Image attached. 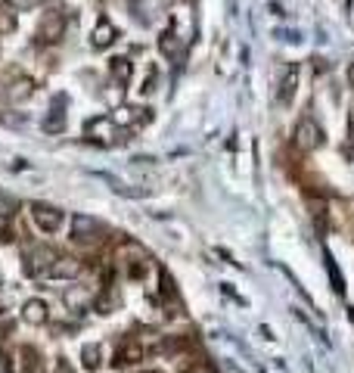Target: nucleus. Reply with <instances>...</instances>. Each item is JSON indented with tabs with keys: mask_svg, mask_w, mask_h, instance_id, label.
<instances>
[{
	"mask_svg": "<svg viewBox=\"0 0 354 373\" xmlns=\"http://www.w3.org/2000/svg\"><path fill=\"white\" fill-rule=\"evenodd\" d=\"M103 348L97 346V342H87L84 348H81V361H84V367L87 370H100V364H103Z\"/></svg>",
	"mask_w": 354,
	"mask_h": 373,
	"instance_id": "obj_18",
	"label": "nucleus"
},
{
	"mask_svg": "<svg viewBox=\"0 0 354 373\" xmlns=\"http://www.w3.org/2000/svg\"><path fill=\"white\" fill-rule=\"evenodd\" d=\"M34 97V81L31 78H16L13 84L7 88V100L10 103H25Z\"/></svg>",
	"mask_w": 354,
	"mask_h": 373,
	"instance_id": "obj_13",
	"label": "nucleus"
},
{
	"mask_svg": "<svg viewBox=\"0 0 354 373\" xmlns=\"http://www.w3.org/2000/svg\"><path fill=\"white\" fill-rule=\"evenodd\" d=\"M348 84H351V88H354V62H351V66H348Z\"/></svg>",
	"mask_w": 354,
	"mask_h": 373,
	"instance_id": "obj_30",
	"label": "nucleus"
},
{
	"mask_svg": "<svg viewBox=\"0 0 354 373\" xmlns=\"http://www.w3.org/2000/svg\"><path fill=\"white\" fill-rule=\"evenodd\" d=\"M143 373H159V370H143Z\"/></svg>",
	"mask_w": 354,
	"mask_h": 373,
	"instance_id": "obj_31",
	"label": "nucleus"
},
{
	"mask_svg": "<svg viewBox=\"0 0 354 373\" xmlns=\"http://www.w3.org/2000/svg\"><path fill=\"white\" fill-rule=\"evenodd\" d=\"M295 88H299V68H289L286 75H283V81H280V94H277V100L283 103V106H289L295 97Z\"/></svg>",
	"mask_w": 354,
	"mask_h": 373,
	"instance_id": "obj_16",
	"label": "nucleus"
},
{
	"mask_svg": "<svg viewBox=\"0 0 354 373\" xmlns=\"http://www.w3.org/2000/svg\"><path fill=\"white\" fill-rule=\"evenodd\" d=\"M34 3L38 0H7V7L16 10V13H28V10H34Z\"/></svg>",
	"mask_w": 354,
	"mask_h": 373,
	"instance_id": "obj_24",
	"label": "nucleus"
},
{
	"mask_svg": "<svg viewBox=\"0 0 354 373\" xmlns=\"http://www.w3.org/2000/svg\"><path fill=\"white\" fill-rule=\"evenodd\" d=\"M22 320L31 326H44L50 320V311H47V302H40V298H28L25 305H22Z\"/></svg>",
	"mask_w": 354,
	"mask_h": 373,
	"instance_id": "obj_8",
	"label": "nucleus"
},
{
	"mask_svg": "<svg viewBox=\"0 0 354 373\" xmlns=\"http://www.w3.org/2000/svg\"><path fill=\"white\" fill-rule=\"evenodd\" d=\"M143 346L140 342H134V339H127V342H121V348L115 352V367H125V364H137V361H143Z\"/></svg>",
	"mask_w": 354,
	"mask_h": 373,
	"instance_id": "obj_11",
	"label": "nucleus"
},
{
	"mask_svg": "<svg viewBox=\"0 0 354 373\" xmlns=\"http://www.w3.org/2000/svg\"><path fill=\"white\" fill-rule=\"evenodd\" d=\"M159 50H162V56L177 62L184 56V38H177V34L168 28V31H162V38H159Z\"/></svg>",
	"mask_w": 354,
	"mask_h": 373,
	"instance_id": "obj_9",
	"label": "nucleus"
},
{
	"mask_svg": "<svg viewBox=\"0 0 354 373\" xmlns=\"http://www.w3.org/2000/svg\"><path fill=\"white\" fill-rule=\"evenodd\" d=\"M159 283H162V298H165V302H171L174 308L181 305V302H177V290H174L171 274H168V271H159Z\"/></svg>",
	"mask_w": 354,
	"mask_h": 373,
	"instance_id": "obj_20",
	"label": "nucleus"
},
{
	"mask_svg": "<svg viewBox=\"0 0 354 373\" xmlns=\"http://www.w3.org/2000/svg\"><path fill=\"white\" fill-rule=\"evenodd\" d=\"M53 373H75V370H72V364H68L66 358H60V361H56V370Z\"/></svg>",
	"mask_w": 354,
	"mask_h": 373,
	"instance_id": "obj_26",
	"label": "nucleus"
},
{
	"mask_svg": "<svg viewBox=\"0 0 354 373\" xmlns=\"http://www.w3.org/2000/svg\"><path fill=\"white\" fill-rule=\"evenodd\" d=\"M81 271H84V265H81L75 255H56V261L50 265V280H75L81 277Z\"/></svg>",
	"mask_w": 354,
	"mask_h": 373,
	"instance_id": "obj_7",
	"label": "nucleus"
},
{
	"mask_svg": "<svg viewBox=\"0 0 354 373\" xmlns=\"http://www.w3.org/2000/svg\"><path fill=\"white\" fill-rule=\"evenodd\" d=\"M106 181H109V187H112L118 196H127V199H140V196H147L149 190H137V187H127V183H121L118 177H112V175H106Z\"/></svg>",
	"mask_w": 354,
	"mask_h": 373,
	"instance_id": "obj_19",
	"label": "nucleus"
},
{
	"mask_svg": "<svg viewBox=\"0 0 354 373\" xmlns=\"http://www.w3.org/2000/svg\"><path fill=\"white\" fill-rule=\"evenodd\" d=\"M292 143H295V149H299V153H311V149H317L323 143V131L317 128L311 118H301V122L295 125Z\"/></svg>",
	"mask_w": 354,
	"mask_h": 373,
	"instance_id": "obj_5",
	"label": "nucleus"
},
{
	"mask_svg": "<svg viewBox=\"0 0 354 373\" xmlns=\"http://www.w3.org/2000/svg\"><path fill=\"white\" fill-rule=\"evenodd\" d=\"M56 261V252L47 246H34L25 252V274L28 277H40L44 271H50V265Z\"/></svg>",
	"mask_w": 354,
	"mask_h": 373,
	"instance_id": "obj_6",
	"label": "nucleus"
},
{
	"mask_svg": "<svg viewBox=\"0 0 354 373\" xmlns=\"http://www.w3.org/2000/svg\"><path fill=\"white\" fill-rule=\"evenodd\" d=\"M115 38H118V31H115V25L109 19H100L97 22V28H94V34H90V41H94V47L97 50H106V47H112L115 44Z\"/></svg>",
	"mask_w": 354,
	"mask_h": 373,
	"instance_id": "obj_10",
	"label": "nucleus"
},
{
	"mask_svg": "<svg viewBox=\"0 0 354 373\" xmlns=\"http://www.w3.org/2000/svg\"><path fill=\"white\" fill-rule=\"evenodd\" d=\"M323 258H327V271H329V280H333V290L342 296V292H345V283H342V277H339V268H336V261H333L329 252H323Z\"/></svg>",
	"mask_w": 354,
	"mask_h": 373,
	"instance_id": "obj_21",
	"label": "nucleus"
},
{
	"mask_svg": "<svg viewBox=\"0 0 354 373\" xmlns=\"http://www.w3.org/2000/svg\"><path fill=\"white\" fill-rule=\"evenodd\" d=\"M121 134L125 131L112 122V116H94V118H87V125H84V137L90 143H97V146H115V143L125 140Z\"/></svg>",
	"mask_w": 354,
	"mask_h": 373,
	"instance_id": "obj_1",
	"label": "nucleus"
},
{
	"mask_svg": "<svg viewBox=\"0 0 354 373\" xmlns=\"http://www.w3.org/2000/svg\"><path fill=\"white\" fill-rule=\"evenodd\" d=\"M62 218H66V211L56 209V205H50V203H31V221L38 224L44 233H56V231H60Z\"/></svg>",
	"mask_w": 354,
	"mask_h": 373,
	"instance_id": "obj_3",
	"label": "nucleus"
},
{
	"mask_svg": "<svg viewBox=\"0 0 354 373\" xmlns=\"http://www.w3.org/2000/svg\"><path fill=\"white\" fill-rule=\"evenodd\" d=\"M106 237V224L94 215H75L72 218V240L84 246H94Z\"/></svg>",
	"mask_w": 354,
	"mask_h": 373,
	"instance_id": "obj_2",
	"label": "nucleus"
},
{
	"mask_svg": "<svg viewBox=\"0 0 354 373\" xmlns=\"http://www.w3.org/2000/svg\"><path fill=\"white\" fill-rule=\"evenodd\" d=\"M13 231H10V227H0V243H13Z\"/></svg>",
	"mask_w": 354,
	"mask_h": 373,
	"instance_id": "obj_28",
	"label": "nucleus"
},
{
	"mask_svg": "<svg viewBox=\"0 0 354 373\" xmlns=\"http://www.w3.org/2000/svg\"><path fill=\"white\" fill-rule=\"evenodd\" d=\"M109 75H112L118 84H127L131 75H134V66H131L127 56H115V60H109Z\"/></svg>",
	"mask_w": 354,
	"mask_h": 373,
	"instance_id": "obj_15",
	"label": "nucleus"
},
{
	"mask_svg": "<svg viewBox=\"0 0 354 373\" xmlns=\"http://www.w3.org/2000/svg\"><path fill=\"white\" fill-rule=\"evenodd\" d=\"M0 373H13V364H10L7 352H0Z\"/></svg>",
	"mask_w": 354,
	"mask_h": 373,
	"instance_id": "obj_25",
	"label": "nucleus"
},
{
	"mask_svg": "<svg viewBox=\"0 0 354 373\" xmlns=\"http://www.w3.org/2000/svg\"><path fill=\"white\" fill-rule=\"evenodd\" d=\"M13 215H16V199L0 193V218H13Z\"/></svg>",
	"mask_w": 354,
	"mask_h": 373,
	"instance_id": "obj_23",
	"label": "nucleus"
},
{
	"mask_svg": "<svg viewBox=\"0 0 354 373\" xmlns=\"http://www.w3.org/2000/svg\"><path fill=\"white\" fill-rule=\"evenodd\" d=\"M66 34V16L60 10H50V13L40 16L38 22V44H56Z\"/></svg>",
	"mask_w": 354,
	"mask_h": 373,
	"instance_id": "obj_4",
	"label": "nucleus"
},
{
	"mask_svg": "<svg viewBox=\"0 0 354 373\" xmlns=\"http://www.w3.org/2000/svg\"><path fill=\"white\" fill-rule=\"evenodd\" d=\"M0 122L7 125V128H25L28 116H22V112H7V116H0Z\"/></svg>",
	"mask_w": 354,
	"mask_h": 373,
	"instance_id": "obj_22",
	"label": "nucleus"
},
{
	"mask_svg": "<svg viewBox=\"0 0 354 373\" xmlns=\"http://www.w3.org/2000/svg\"><path fill=\"white\" fill-rule=\"evenodd\" d=\"M345 156L354 159V128H351V134H348V140H345Z\"/></svg>",
	"mask_w": 354,
	"mask_h": 373,
	"instance_id": "obj_27",
	"label": "nucleus"
},
{
	"mask_svg": "<svg viewBox=\"0 0 354 373\" xmlns=\"http://www.w3.org/2000/svg\"><path fill=\"white\" fill-rule=\"evenodd\" d=\"M40 128L47 131V134H62V131H66V109H62L60 100L50 106V112H47V118L40 122Z\"/></svg>",
	"mask_w": 354,
	"mask_h": 373,
	"instance_id": "obj_12",
	"label": "nucleus"
},
{
	"mask_svg": "<svg viewBox=\"0 0 354 373\" xmlns=\"http://www.w3.org/2000/svg\"><path fill=\"white\" fill-rule=\"evenodd\" d=\"M22 373H44V361H40V352L31 346H22Z\"/></svg>",
	"mask_w": 354,
	"mask_h": 373,
	"instance_id": "obj_17",
	"label": "nucleus"
},
{
	"mask_svg": "<svg viewBox=\"0 0 354 373\" xmlns=\"http://www.w3.org/2000/svg\"><path fill=\"white\" fill-rule=\"evenodd\" d=\"M137 118H143V122H147V118H149V109H131V106H118V109H115V116H112V122L118 125V128H131V125H134Z\"/></svg>",
	"mask_w": 354,
	"mask_h": 373,
	"instance_id": "obj_14",
	"label": "nucleus"
},
{
	"mask_svg": "<svg viewBox=\"0 0 354 373\" xmlns=\"http://www.w3.org/2000/svg\"><path fill=\"white\" fill-rule=\"evenodd\" d=\"M190 373H214V370H212V367H208V364H199V367H196V370H190Z\"/></svg>",
	"mask_w": 354,
	"mask_h": 373,
	"instance_id": "obj_29",
	"label": "nucleus"
}]
</instances>
